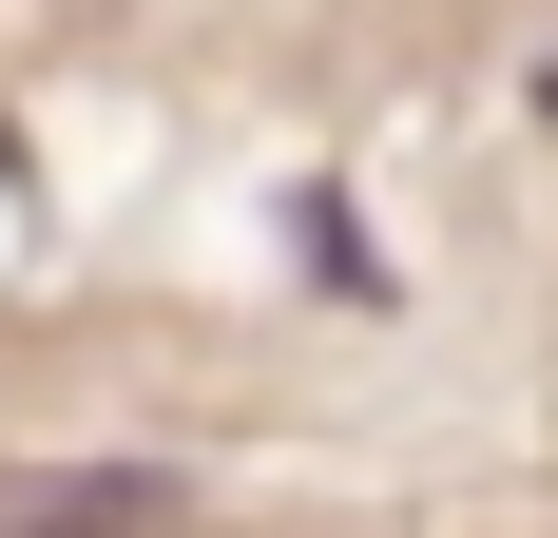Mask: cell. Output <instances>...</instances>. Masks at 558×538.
<instances>
[{
    "instance_id": "obj_2",
    "label": "cell",
    "mask_w": 558,
    "mask_h": 538,
    "mask_svg": "<svg viewBox=\"0 0 558 538\" xmlns=\"http://www.w3.org/2000/svg\"><path fill=\"white\" fill-rule=\"evenodd\" d=\"M520 115H539V135H558V39H539V58H520Z\"/></svg>"
},
{
    "instance_id": "obj_1",
    "label": "cell",
    "mask_w": 558,
    "mask_h": 538,
    "mask_svg": "<svg viewBox=\"0 0 558 538\" xmlns=\"http://www.w3.org/2000/svg\"><path fill=\"white\" fill-rule=\"evenodd\" d=\"M0 538H193V481L173 462H39V481H0Z\"/></svg>"
}]
</instances>
